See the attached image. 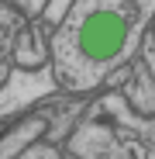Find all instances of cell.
I'll return each mask as SVG.
<instances>
[{"label": "cell", "mask_w": 155, "mask_h": 159, "mask_svg": "<svg viewBox=\"0 0 155 159\" xmlns=\"http://www.w3.org/2000/svg\"><path fill=\"white\" fill-rule=\"evenodd\" d=\"M155 0H76L48 52L55 56V76L66 90H90L138 45Z\"/></svg>", "instance_id": "6da1fadb"}, {"label": "cell", "mask_w": 155, "mask_h": 159, "mask_svg": "<svg viewBox=\"0 0 155 159\" xmlns=\"http://www.w3.org/2000/svg\"><path fill=\"white\" fill-rule=\"evenodd\" d=\"M48 45H52V38L31 28V31H24V35H21L17 59H21L24 66H38V62H45V56H48Z\"/></svg>", "instance_id": "7a4b0ae2"}]
</instances>
